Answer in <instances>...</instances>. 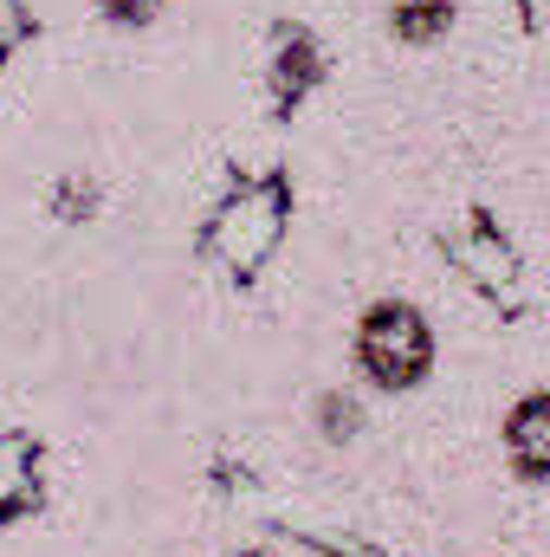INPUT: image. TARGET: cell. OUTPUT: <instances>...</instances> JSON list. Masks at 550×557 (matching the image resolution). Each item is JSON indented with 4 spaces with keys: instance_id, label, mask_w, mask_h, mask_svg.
<instances>
[{
    "instance_id": "cell-7",
    "label": "cell",
    "mask_w": 550,
    "mask_h": 557,
    "mask_svg": "<svg viewBox=\"0 0 550 557\" xmlns=\"http://www.w3.org/2000/svg\"><path fill=\"white\" fill-rule=\"evenodd\" d=\"M240 557H278V552H266V545H247V552H240Z\"/></svg>"
},
{
    "instance_id": "cell-1",
    "label": "cell",
    "mask_w": 550,
    "mask_h": 557,
    "mask_svg": "<svg viewBox=\"0 0 550 557\" xmlns=\"http://www.w3.org/2000/svg\"><path fill=\"white\" fill-rule=\"evenodd\" d=\"M357 370L376 389H414L434 370V324L414 311L409 298H376L357 318Z\"/></svg>"
},
{
    "instance_id": "cell-5",
    "label": "cell",
    "mask_w": 550,
    "mask_h": 557,
    "mask_svg": "<svg viewBox=\"0 0 550 557\" xmlns=\"http://www.w3.org/2000/svg\"><path fill=\"white\" fill-rule=\"evenodd\" d=\"M162 7H168V0H98V13H104L111 26H130V33L155 26V20H162Z\"/></svg>"
},
{
    "instance_id": "cell-4",
    "label": "cell",
    "mask_w": 550,
    "mask_h": 557,
    "mask_svg": "<svg viewBox=\"0 0 550 557\" xmlns=\"http://www.w3.org/2000/svg\"><path fill=\"white\" fill-rule=\"evenodd\" d=\"M357 403H350V396H337V389H330V396H317V434H324V441H330V447H343V441H350V434H357Z\"/></svg>"
},
{
    "instance_id": "cell-3",
    "label": "cell",
    "mask_w": 550,
    "mask_h": 557,
    "mask_svg": "<svg viewBox=\"0 0 550 557\" xmlns=\"http://www.w3.org/2000/svg\"><path fill=\"white\" fill-rule=\"evenodd\" d=\"M453 26V0H389V33L402 46H434Z\"/></svg>"
},
{
    "instance_id": "cell-2",
    "label": "cell",
    "mask_w": 550,
    "mask_h": 557,
    "mask_svg": "<svg viewBox=\"0 0 550 557\" xmlns=\"http://www.w3.org/2000/svg\"><path fill=\"white\" fill-rule=\"evenodd\" d=\"M505 454L525 480H550V389L525 396L512 416H505Z\"/></svg>"
},
{
    "instance_id": "cell-6",
    "label": "cell",
    "mask_w": 550,
    "mask_h": 557,
    "mask_svg": "<svg viewBox=\"0 0 550 557\" xmlns=\"http://www.w3.org/2000/svg\"><path fill=\"white\" fill-rule=\"evenodd\" d=\"M311 72H317V46H311L304 33H291V46L278 52V78L298 91V85H311Z\"/></svg>"
}]
</instances>
